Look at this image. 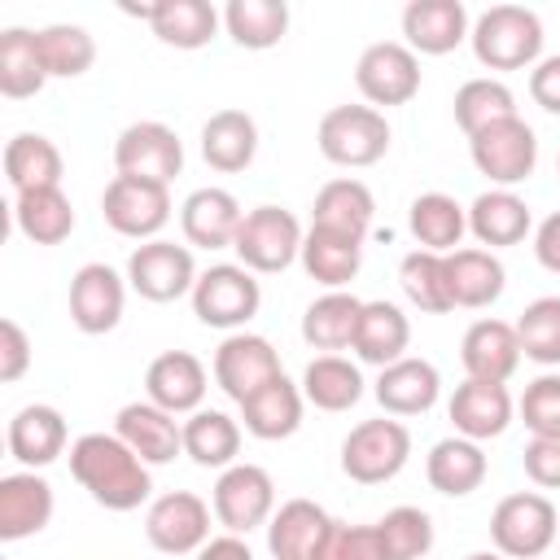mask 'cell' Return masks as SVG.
Masks as SVG:
<instances>
[{
	"instance_id": "6da1fadb",
	"label": "cell",
	"mask_w": 560,
	"mask_h": 560,
	"mask_svg": "<svg viewBox=\"0 0 560 560\" xmlns=\"http://www.w3.org/2000/svg\"><path fill=\"white\" fill-rule=\"evenodd\" d=\"M70 477L109 512H136L153 494L149 464L118 433H83L70 442Z\"/></svg>"
},
{
	"instance_id": "7a4b0ae2",
	"label": "cell",
	"mask_w": 560,
	"mask_h": 560,
	"mask_svg": "<svg viewBox=\"0 0 560 560\" xmlns=\"http://www.w3.org/2000/svg\"><path fill=\"white\" fill-rule=\"evenodd\" d=\"M468 44L486 70H534L542 61V18L525 4H490L472 22Z\"/></svg>"
},
{
	"instance_id": "3957f363",
	"label": "cell",
	"mask_w": 560,
	"mask_h": 560,
	"mask_svg": "<svg viewBox=\"0 0 560 560\" xmlns=\"http://www.w3.org/2000/svg\"><path fill=\"white\" fill-rule=\"evenodd\" d=\"M389 122L381 109L372 105H332L324 118H319V131H315V144L319 153L332 162V166H376L385 153H389Z\"/></svg>"
},
{
	"instance_id": "277c9868",
	"label": "cell",
	"mask_w": 560,
	"mask_h": 560,
	"mask_svg": "<svg viewBox=\"0 0 560 560\" xmlns=\"http://www.w3.org/2000/svg\"><path fill=\"white\" fill-rule=\"evenodd\" d=\"M560 538L556 503L538 490H516L490 512V542L508 560H538Z\"/></svg>"
},
{
	"instance_id": "5b68a950",
	"label": "cell",
	"mask_w": 560,
	"mask_h": 560,
	"mask_svg": "<svg viewBox=\"0 0 560 560\" xmlns=\"http://www.w3.org/2000/svg\"><path fill=\"white\" fill-rule=\"evenodd\" d=\"M302 241H306V232H302L293 210L254 206V210H245L232 249H236L241 267H249L258 276H276V271H284V267H293L302 258Z\"/></svg>"
},
{
	"instance_id": "8992f818",
	"label": "cell",
	"mask_w": 560,
	"mask_h": 560,
	"mask_svg": "<svg viewBox=\"0 0 560 560\" xmlns=\"http://www.w3.org/2000/svg\"><path fill=\"white\" fill-rule=\"evenodd\" d=\"M411 455V429L394 416L363 420L341 442V472L359 486H381L407 468Z\"/></svg>"
},
{
	"instance_id": "52a82bcc",
	"label": "cell",
	"mask_w": 560,
	"mask_h": 560,
	"mask_svg": "<svg viewBox=\"0 0 560 560\" xmlns=\"http://www.w3.org/2000/svg\"><path fill=\"white\" fill-rule=\"evenodd\" d=\"M188 298H192V315L206 328H228V332L245 328L258 315V306H262V289H258L254 271L241 267V262H214V267H206L197 276V284H192Z\"/></svg>"
},
{
	"instance_id": "ba28073f",
	"label": "cell",
	"mask_w": 560,
	"mask_h": 560,
	"mask_svg": "<svg viewBox=\"0 0 560 560\" xmlns=\"http://www.w3.org/2000/svg\"><path fill=\"white\" fill-rule=\"evenodd\" d=\"M468 158H472V166L494 188H512V184H525L534 175V166H538V136L516 114V118L490 122L477 136H468Z\"/></svg>"
},
{
	"instance_id": "9c48e42d",
	"label": "cell",
	"mask_w": 560,
	"mask_h": 560,
	"mask_svg": "<svg viewBox=\"0 0 560 560\" xmlns=\"http://www.w3.org/2000/svg\"><path fill=\"white\" fill-rule=\"evenodd\" d=\"M101 219L131 241H158L171 223V188L136 175H114L101 192Z\"/></svg>"
},
{
	"instance_id": "30bf717a",
	"label": "cell",
	"mask_w": 560,
	"mask_h": 560,
	"mask_svg": "<svg viewBox=\"0 0 560 560\" xmlns=\"http://www.w3.org/2000/svg\"><path fill=\"white\" fill-rule=\"evenodd\" d=\"M210 508L228 534H249L276 516V481L258 464H232L219 472L210 490Z\"/></svg>"
},
{
	"instance_id": "8fae6325",
	"label": "cell",
	"mask_w": 560,
	"mask_h": 560,
	"mask_svg": "<svg viewBox=\"0 0 560 560\" xmlns=\"http://www.w3.org/2000/svg\"><path fill=\"white\" fill-rule=\"evenodd\" d=\"M354 88L372 109L407 105L420 92V57L402 39H376L354 61Z\"/></svg>"
},
{
	"instance_id": "7c38bea8",
	"label": "cell",
	"mask_w": 560,
	"mask_h": 560,
	"mask_svg": "<svg viewBox=\"0 0 560 560\" xmlns=\"http://www.w3.org/2000/svg\"><path fill=\"white\" fill-rule=\"evenodd\" d=\"M210 503L192 490H166L144 512V538L162 556H197L210 542Z\"/></svg>"
},
{
	"instance_id": "4fadbf2b",
	"label": "cell",
	"mask_w": 560,
	"mask_h": 560,
	"mask_svg": "<svg viewBox=\"0 0 560 560\" xmlns=\"http://www.w3.org/2000/svg\"><path fill=\"white\" fill-rule=\"evenodd\" d=\"M197 262H192V249L188 245H175V241H144L131 249L127 258V284L144 298V302H175L184 293H192L197 284Z\"/></svg>"
},
{
	"instance_id": "5bb4252c",
	"label": "cell",
	"mask_w": 560,
	"mask_h": 560,
	"mask_svg": "<svg viewBox=\"0 0 560 560\" xmlns=\"http://www.w3.org/2000/svg\"><path fill=\"white\" fill-rule=\"evenodd\" d=\"M114 171L171 188V179L184 171V144L166 122H153V118L131 122L114 140Z\"/></svg>"
},
{
	"instance_id": "9a60e30c",
	"label": "cell",
	"mask_w": 560,
	"mask_h": 560,
	"mask_svg": "<svg viewBox=\"0 0 560 560\" xmlns=\"http://www.w3.org/2000/svg\"><path fill=\"white\" fill-rule=\"evenodd\" d=\"M127 276H118L109 262H83L70 276V324L88 337L114 332L127 306Z\"/></svg>"
},
{
	"instance_id": "2e32d148",
	"label": "cell",
	"mask_w": 560,
	"mask_h": 560,
	"mask_svg": "<svg viewBox=\"0 0 560 560\" xmlns=\"http://www.w3.org/2000/svg\"><path fill=\"white\" fill-rule=\"evenodd\" d=\"M284 368H280V354L267 337L258 332H228L214 350V381L219 389L241 407L254 389H262L267 381H276Z\"/></svg>"
},
{
	"instance_id": "e0dca14e",
	"label": "cell",
	"mask_w": 560,
	"mask_h": 560,
	"mask_svg": "<svg viewBox=\"0 0 560 560\" xmlns=\"http://www.w3.org/2000/svg\"><path fill=\"white\" fill-rule=\"evenodd\" d=\"M210 381H206V363L192 350H162L149 372H144V398L158 402L171 416H192L201 411Z\"/></svg>"
},
{
	"instance_id": "ac0fdd59",
	"label": "cell",
	"mask_w": 560,
	"mask_h": 560,
	"mask_svg": "<svg viewBox=\"0 0 560 560\" xmlns=\"http://www.w3.org/2000/svg\"><path fill=\"white\" fill-rule=\"evenodd\" d=\"M446 416L455 424L459 438H472V442H486V438H499L508 433L512 416H516V402L508 394V385L499 381H464L455 385L451 402H446Z\"/></svg>"
},
{
	"instance_id": "d6986e66",
	"label": "cell",
	"mask_w": 560,
	"mask_h": 560,
	"mask_svg": "<svg viewBox=\"0 0 560 560\" xmlns=\"http://www.w3.org/2000/svg\"><path fill=\"white\" fill-rule=\"evenodd\" d=\"M468 9L459 0H411L402 9V44L416 57L455 52L468 39Z\"/></svg>"
},
{
	"instance_id": "ffe728a7",
	"label": "cell",
	"mask_w": 560,
	"mask_h": 560,
	"mask_svg": "<svg viewBox=\"0 0 560 560\" xmlns=\"http://www.w3.org/2000/svg\"><path fill=\"white\" fill-rule=\"evenodd\" d=\"M114 433L153 468V464H171L175 455H184V420H175L171 411H162L158 402H127L114 416Z\"/></svg>"
},
{
	"instance_id": "44dd1931",
	"label": "cell",
	"mask_w": 560,
	"mask_h": 560,
	"mask_svg": "<svg viewBox=\"0 0 560 560\" xmlns=\"http://www.w3.org/2000/svg\"><path fill=\"white\" fill-rule=\"evenodd\" d=\"M245 210L241 201L228 192V188H192L179 206V228H184V241L197 245V249H232L236 241V228H241Z\"/></svg>"
},
{
	"instance_id": "7402d4cb",
	"label": "cell",
	"mask_w": 560,
	"mask_h": 560,
	"mask_svg": "<svg viewBox=\"0 0 560 560\" xmlns=\"http://www.w3.org/2000/svg\"><path fill=\"white\" fill-rule=\"evenodd\" d=\"M459 363L472 381H508L521 368V337L508 319H477L459 341Z\"/></svg>"
},
{
	"instance_id": "603a6c76",
	"label": "cell",
	"mask_w": 560,
	"mask_h": 560,
	"mask_svg": "<svg viewBox=\"0 0 560 560\" xmlns=\"http://www.w3.org/2000/svg\"><path fill=\"white\" fill-rule=\"evenodd\" d=\"M66 442H70L66 416L57 407H48V402H31V407H22L9 420V455L22 468H31V472H39L52 459H61L66 455Z\"/></svg>"
},
{
	"instance_id": "cb8c5ba5",
	"label": "cell",
	"mask_w": 560,
	"mask_h": 560,
	"mask_svg": "<svg viewBox=\"0 0 560 560\" xmlns=\"http://www.w3.org/2000/svg\"><path fill=\"white\" fill-rule=\"evenodd\" d=\"M52 521V486L22 468L0 477V542H22Z\"/></svg>"
},
{
	"instance_id": "d4e9b609",
	"label": "cell",
	"mask_w": 560,
	"mask_h": 560,
	"mask_svg": "<svg viewBox=\"0 0 560 560\" xmlns=\"http://www.w3.org/2000/svg\"><path fill=\"white\" fill-rule=\"evenodd\" d=\"M407 346H411V319L402 315L398 302H363L359 311V328H354V341L350 350L359 354V363H372V368H389L398 359H407Z\"/></svg>"
},
{
	"instance_id": "484cf974",
	"label": "cell",
	"mask_w": 560,
	"mask_h": 560,
	"mask_svg": "<svg viewBox=\"0 0 560 560\" xmlns=\"http://www.w3.org/2000/svg\"><path fill=\"white\" fill-rule=\"evenodd\" d=\"M372 394L385 407V416H424L442 394V372L429 359H411L407 354V359L381 368Z\"/></svg>"
},
{
	"instance_id": "4316f807",
	"label": "cell",
	"mask_w": 560,
	"mask_h": 560,
	"mask_svg": "<svg viewBox=\"0 0 560 560\" xmlns=\"http://www.w3.org/2000/svg\"><path fill=\"white\" fill-rule=\"evenodd\" d=\"M302 407H306L302 385H293L280 372L276 381H267L241 402V420H245V433H254L258 442H280L302 429Z\"/></svg>"
},
{
	"instance_id": "83f0119b",
	"label": "cell",
	"mask_w": 560,
	"mask_h": 560,
	"mask_svg": "<svg viewBox=\"0 0 560 560\" xmlns=\"http://www.w3.org/2000/svg\"><path fill=\"white\" fill-rule=\"evenodd\" d=\"M534 219H529V206L525 197H516L512 188H486L472 197L468 206V232L494 254V249H508V245H521L529 236Z\"/></svg>"
},
{
	"instance_id": "f1b7e54d",
	"label": "cell",
	"mask_w": 560,
	"mask_h": 560,
	"mask_svg": "<svg viewBox=\"0 0 560 560\" xmlns=\"http://www.w3.org/2000/svg\"><path fill=\"white\" fill-rule=\"evenodd\" d=\"M372 214H376V197L363 179H328L319 192H315V206H311V228H328V232H341V236H354V241H368V228H372Z\"/></svg>"
},
{
	"instance_id": "f546056e",
	"label": "cell",
	"mask_w": 560,
	"mask_h": 560,
	"mask_svg": "<svg viewBox=\"0 0 560 560\" xmlns=\"http://www.w3.org/2000/svg\"><path fill=\"white\" fill-rule=\"evenodd\" d=\"M442 258H446V284H451V302L455 306L481 311V306L503 298L508 271H503L499 254L468 245V249H455V254H442Z\"/></svg>"
},
{
	"instance_id": "4dcf8cb0",
	"label": "cell",
	"mask_w": 560,
	"mask_h": 560,
	"mask_svg": "<svg viewBox=\"0 0 560 560\" xmlns=\"http://www.w3.org/2000/svg\"><path fill=\"white\" fill-rule=\"evenodd\" d=\"M486 472H490V464H486L481 442L459 438V433L433 442V451H429V459H424L429 486H433L438 494H446V499H464V494L481 490Z\"/></svg>"
},
{
	"instance_id": "1f68e13d",
	"label": "cell",
	"mask_w": 560,
	"mask_h": 560,
	"mask_svg": "<svg viewBox=\"0 0 560 560\" xmlns=\"http://www.w3.org/2000/svg\"><path fill=\"white\" fill-rule=\"evenodd\" d=\"M201 158L219 175H236L258 158V122L245 109H219L201 127Z\"/></svg>"
},
{
	"instance_id": "d6a6232c",
	"label": "cell",
	"mask_w": 560,
	"mask_h": 560,
	"mask_svg": "<svg viewBox=\"0 0 560 560\" xmlns=\"http://www.w3.org/2000/svg\"><path fill=\"white\" fill-rule=\"evenodd\" d=\"M328 525H332V516L315 499H289L267 521V551L276 560H311L315 547L324 542Z\"/></svg>"
},
{
	"instance_id": "836d02e7",
	"label": "cell",
	"mask_w": 560,
	"mask_h": 560,
	"mask_svg": "<svg viewBox=\"0 0 560 560\" xmlns=\"http://www.w3.org/2000/svg\"><path fill=\"white\" fill-rule=\"evenodd\" d=\"M61 171H66L61 149L39 131H18L4 144V175L13 184V197L35 188H61Z\"/></svg>"
},
{
	"instance_id": "e575fe53",
	"label": "cell",
	"mask_w": 560,
	"mask_h": 560,
	"mask_svg": "<svg viewBox=\"0 0 560 560\" xmlns=\"http://www.w3.org/2000/svg\"><path fill=\"white\" fill-rule=\"evenodd\" d=\"M306 276L324 289H346L359 267H363V241L354 236H341V232H328V228H311L306 241H302V258Z\"/></svg>"
},
{
	"instance_id": "d590c367",
	"label": "cell",
	"mask_w": 560,
	"mask_h": 560,
	"mask_svg": "<svg viewBox=\"0 0 560 560\" xmlns=\"http://www.w3.org/2000/svg\"><path fill=\"white\" fill-rule=\"evenodd\" d=\"M359 311L363 302L346 289H328L324 298H315L306 311H302V341L311 350H324V354H337L354 341V328H359Z\"/></svg>"
},
{
	"instance_id": "8d00e7d4",
	"label": "cell",
	"mask_w": 560,
	"mask_h": 560,
	"mask_svg": "<svg viewBox=\"0 0 560 560\" xmlns=\"http://www.w3.org/2000/svg\"><path fill=\"white\" fill-rule=\"evenodd\" d=\"M184 455L197 468H232L241 455V424L219 411V407H201L184 420Z\"/></svg>"
},
{
	"instance_id": "74e56055",
	"label": "cell",
	"mask_w": 560,
	"mask_h": 560,
	"mask_svg": "<svg viewBox=\"0 0 560 560\" xmlns=\"http://www.w3.org/2000/svg\"><path fill=\"white\" fill-rule=\"evenodd\" d=\"M407 228L429 254H455V245L468 232V210L446 192H420L407 206Z\"/></svg>"
},
{
	"instance_id": "f35d334b",
	"label": "cell",
	"mask_w": 560,
	"mask_h": 560,
	"mask_svg": "<svg viewBox=\"0 0 560 560\" xmlns=\"http://www.w3.org/2000/svg\"><path fill=\"white\" fill-rule=\"evenodd\" d=\"M219 22L223 18H219V9L210 0H158L153 4V18H149L153 35L166 48H184V52L206 48L214 39Z\"/></svg>"
},
{
	"instance_id": "ab89813d",
	"label": "cell",
	"mask_w": 560,
	"mask_h": 560,
	"mask_svg": "<svg viewBox=\"0 0 560 560\" xmlns=\"http://www.w3.org/2000/svg\"><path fill=\"white\" fill-rule=\"evenodd\" d=\"M298 385H302V398L319 411H350L363 398V372L341 354H315Z\"/></svg>"
},
{
	"instance_id": "60d3db41",
	"label": "cell",
	"mask_w": 560,
	"mask_h": 560,
	"mask_svg": "<svg viewBox=\"0 0 560 560\" xmlns=\"http://www.w3.org/2000/svg\"><path fill=\"white\" fill-rule=\"evenodd\" d=\"M13 228L35 245H61L74 232V206L61 188H35L13 197Z\"/></svg>"
},
{
	"instance_id": "b9f144b4",
	"label": "cell",
	"mask_w": 560,
	"mask_h": 560,
	"mask_svg": "<svg viewBox=\"0 0 560 560\" xmlns=\"http://www.w3.org/2000/svg\"><path fill=\"white\" fill-rule=\"evenodd\" d=\"M223 26L232 35V44L262 52L276 48L289 31V4L284 0H228L223 9Z\"/></svg>"
},
{
	"instance_id": "7bdbcfd3",
	"label": "cell",
	"mask_w": 560,
	"mask_h": 560,
	"mask_svg": "<svg viewBox=\"0 0 560 560\" xmlns=\"http://www.w3.org/2000/svg\"><path fill=\"white\" fill-rule=\"evenodd\" d=\"M44 83H48V74L39 61L35 31H26V26L0 31V92L9 101H26V96L44 92Z\"/></svg>"
},
{
	"instance_id": "ee69618b",
	"label": "cell",
	"mask_w": 560,
	"mask_h": 560,
	"mask_svg": "<svg viewBox=\"0 0 560 560\" xmlns=\"http://www.w3.org/2000/svg\"><path fill=\"white\" fill-rule=\"evenodd\" d=\"M35 44H39V61H44V74L48 79H79L96 61V39L83 26H74V22L39 26L35 31Z\"/></svg>"
},
{
	"instance_id": "f6af8a7d",
	"label": "cell",
	"mask_w": 560,
	"mask_h": 560,
	"mask_svg": "<svg viewBox=\"0 0 560 560\" xmlns=\"http://www.w3.org/2000/svg\"><path fill=\"white\" fill-rule=\"evenodd\" d=\"M398 284H402L407 302L420 306L424 315H446V311H455L451 284H446V258H442V254L411 249V254L398 262Z\"/></svg>"
},
{
	"instance_id": "bcb514c9",
	"label": "cell",
	"mask_w": 560,
	"mask_h": 560,
	"mask_svg": "<svg viewBox=\"0 0 560 560\" xmlns=\"http://www.w3.org/2000/svg\"><path fill=\"white\" fill-rule=\"evenodd\" d=\"M503 118H516V96L503 79H468L459 92H455V122L464 136H477L481 127L490 122H503Z\"/></svg>"
},
{
	"instance_id": "7dc6e473",
	"label": "cell",
	"mask_w": 560,
	"mask_h": 560,
	"mask_svg": "<svg viewBox=\"0 0 560 560\" xmlns=\"http://www.w3.org/2000/svg\"><path fill=\"white\" fill-rule=\"evenodd\" d=\"M516 337L525 359L542 368H560V293L534 298L516 319Z\"/></svg>"
},
{
	"instance_id": "c3c4849f",
	"label": "cell",
	"mask_w": 560,
	"mask_h": 560,
	"mask_svg": "<svg viewBox=\"0 0 560 560\" xmlns=\"http://www.w3.org/2000/svg\"><path fill=\"white\" fill-rule=\"evenodd\" d=\"M376 534H381L385 560H420L433 547V521H429L424 508H411V503L389 508L376 521Z\"/></svg>"
},
{
	"instance_id": "681fc988",
	"label": "cell",
	"mask_w": 560,
	"mask_h": 560,
	"mask_svg": "<svg viewBox=\"0 0 560 560\" xmlns=\"http://www.w3.org/2000/svg\"><path fill=\"white\" fill-rule=\"evenodd\" d=\"M516 416L534 438H560V372L534 376L516 402Z\"/></svg>"
},
{
	"instance_id": "f907efd6",
	"label": "cell",
	"mask_w": 560,
	"mask_h": 560,
	"mask_svg": "<svg viewBox=\"0 0 560 560\" xmlns=\"http://www.w3.org/2000/svg\"><path fill=\"white\" fill-rule=\"evenodd\" d=\"M311 560H385V547H381L376 525H346V521H332Z\"/></svg>"
},
{
	"instance_id": "816d5d0a",
	"label": "cell",
	"mask_w": 560,
	"mask_h": 560,
	"mask_svg": "<svg viewBox=\"0 0 560 560\" xmlns=\"http://www.w3.org/2000/svg\"><path fill=\"white\" fill-rule=\"evenodd\" d=\"M521 464L538 490H560V438H529Z\"/></svg>"
},
{
	"instance_id": "f5cc1de1",
	"label": "cell",
	"mask_w": 560,
	"mask_h": 560,
	"mask_svg": "<svg viewBox=\"0 0 560 560\" xmlns=\"http://www.w3.org/2000/svg\"><path fill=\"white\" fill-rule=\"evenodd\" d=\"M31 368V337L18 319H0V381L13 385Z\"/></svg>"
},
{
	"instance_id": "db71d44e",
	"label": "cell",
	"mask_w": 560,
	"mask_h": 560,
	"mask_svg": "<svg viewBox=\"0 0 560 560\" xmlns=\"http://www.w3.org/2000/svg\"><path fill=\"white\" fill-rule=\"evenodd\" d=\"M529 96H534L538 109H547V114L560 118V52L556 57H542L529 70Z\"/></svg>"
},
{
	"instance_id": "11a10c76",
	"label": "cell",
	"mask_w": 560,
	"mask_h": 560,
	"mask_svg": "<svg viewBox=\"0 0 560 560\" xmlns=\"http://www.w3.org/2000/svg\"><path fill=\"white\" fill-rule=\"evenodd\" d=\"M534 258H538L551 276H560V210H551V214L534 228Z\"/></svg>"
},
{
	"instance_id": "9f6ffc18",
	"label": "cell",
	"mask_w": 560,
	"mask_h": 560,
	"mask_svg": "<svg viewBox=\"0 0 560 560\" xmlns=\"http://www.w3.org/2000/svg\"><path fill=\"white\" fill-rule=\"evenodd\" d=\"M197 560H254V551L241 534H219L197 551Z\"/></svg>"
},
{
	"instance_id": "6f0895ef",
	"label": "cell",
	"mask_w": 560,
	"mask_h": 560,
	"mask_svg": "<svg viewBox=\"0 0 560 560\" xmlns=\"http://www.w3.org/2000/svg\"><path fill=\"white\" fill-rule=\"evenodd\" d=\"M464 560H508V556H499V551H472V556H464Z\"/></svg>"
},
{
	"instance_id": "680465c9",
	"label": "cell",
	"mask_w": 560,
	"mask_h": 560,
	"mask_svg": "<svg viewBox=\"0 0 560 560\" xmlns=\"http://www.w3.org/2000/svg\"><path fill=\"white\" fill-rule=\"evenodd\" d=\"M556 171H560V158H556Z\"/></svg>"
}]
</instances>
